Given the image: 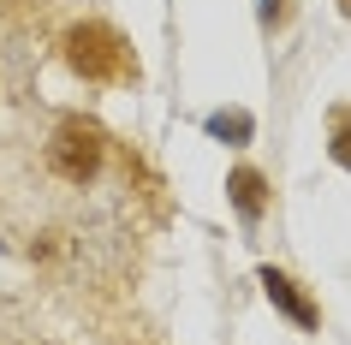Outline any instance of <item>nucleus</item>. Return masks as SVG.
<instances>
[{
  "label": "nucleus",
  "mask_w": 351,
  "mask_h": 345,
  "mask_svg": "<svg viewBox=\"0 0 351 345\" xmlns=\"http://www.w3.org/2000/svg\"><path fill=\"white\" fill-rule=\"evenodd\" d=\"M66 60H72L84 78H95V84H125V78H137L131 48L119 42V30H108V24H77L72 36H66Z\"/></svg>",
  "instance_id": "nucleus-1"
},
{
  "label": "nucleus",
  "mask_w": 351,
  "mask_h": 345,
  "mask_svg": "<svg viewBox=\"0 0 351 345\" xmlns=\"http://www.w3.org/2000/svg\"><path fill=\"white\" fill-rule=\"evenodd\" d=\"M48 161H54L60 179L84 185L95 167H101V131L84 126V119H66V126L54 131V143H48Z\"/></svg>",
  "instance_id": "nucleus-2"
},
{
  "label": "nucleus",
  "mask_w": 351,
  "mask_h": 345,
  "mask_svg": "<svg viewBox=\"0 0 351 345\" xmlns=\"http://www.w3.org/2000/svg\"><path fill=\"white\" fill-rule=\"evenodd\" d=\"M226 197H232V209H239L244 220H262V209H268V179H262L256 167H239V173L226 179Z\"/></svg>",
  "instance_id": "nucleus-3"
},
{
  "label": "nucleus",
  "mask_w": 351,
  "mask_h": 345,
  "mask_svg": "<svg viewBox=\"0 0 351 345\" xmlns=\"http://www.w3.org/2000/svg\"><path fill=\"white\" fill-rule=\"evenodd\" d=\"M262 292H268V298H274V304L286 309L298 327H315V304H310V298H304V292H298L280 268H262Z\"/></svg>",
  "instance_id": "nucleus-4"
},
{
  "label": "nucleus",
  "mask_w": 351,
  "mask_h": 345,
  "mask_svg": "<svg viewBox=\"0 0 351 345\" xmlns=\"http://www.w3.org/2000/svg\"><path fill=\"white\" fill-rule=\"evenodd\" d=\"M208 137H221V143H244V137H250V113H244V108L208 113Z\"/></svg>",
  "instance_id": "nucleus-5"
},
{
  "label": "nucleus",
  "mask_w": 351,
  "mask_h": 345,
  "mask_svg": "<svg viewBox=\"0 0 351 345\" xmlns=\"http://www.w3.org/2000/svg\"><path fill=\"white\" fill-rule=\"evenodd\" d=\"M328 155L339 167H351V113H339V126H333V143H328Z\"/></svg>",
  "instance_id": "nucleus-6"
},
{
  "label": "nucleus",
  "mask_w": 351,
  "mask_h": 345,
  "mask_svg": "<svg viewBox=\"0 0 351 345\" xmlns=\"http://www.w3.org/2000/svg\"><path fill=\"white\" fill-rule=\"evenodd\" d=\"M339 12H346V19H351V0H339Z\"/></svg>",
  "instance_id": "nucleus-7"
}]
</instances>
